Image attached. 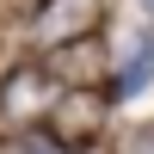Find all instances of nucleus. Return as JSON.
Here are the masks:
<instances>
[{
  "mask_svg": "<svg viewBox=\"0 0 154 154\" xmlns=\"http://www.w3.org/2000/svg\"><path fill=\"white\" fill-rule=\"evenodd\" d=\"M99 68H105V43L86 31V37H74V43H56V49H49V68L43 74L56 86H68V93H86V86L99 80Z\"/></svg>",
  "mask_w": 154,
  "mask_h": 154,
  "instance_id": "obj_1",
  "label": "nucleus"
},
{
  "mask_svg": "<svg viewBox=\"0 0 154 154\" xmlns=\"http://www.w3.org/2000/svg\"><path fill=\"white\" fill-rule=\"evenodd\" d=\"M99 19V0H49L37 12V37L56 43V37H86V25Z\"/></svg>",
  "mask_w": 154,
  "mask_h": 154,
  "instance_id": "obj_2",
  "label": "nucleus"
},
{
  "mask_svg": "<svg viewBox=\"0 0 154 154\" xmlns=\"http://www.w3.org/2000/svg\"><path fill=\"white\" fill-rule=\"evenodd\" d=\"M56 130H62V142H80V136H93L99 130V93H68V99H56Z\"/></svg>",
  "mask_w": 154,
  "mask_h": 154,
  "instance_id": "obj_3",
  "label": "nucleus"
},
{
  "mask_svg": "<svg viewBox=\"0 0 154 154\" xmlns=\"http://www.w3.org/2000/svg\"><path fill=\"white\" fill-rule=\"evenodd\" d=\"M148 80H154V31H142V43L130 49L123 74L111 80V93H117V99H136V93H148Z\"/></svg>",
  "mask_w": 154,
  "mask_h": 154,
  "instance_id": "obj_4",
  "label": "nucleus"
},
{
  "mask_svg": "<svg viewBox=\"0 0 154 154\" xmlns=\"http://www.w3.org/2000/svg\"><path fill=\"white\" fill-rule=\"evenodd\" d=\"M19 154H74V142H62V136H25Z\"/></svg>",
  "mask_w": 154,
  "mask_h": 154,
  "instance_id": "obj_5",
  "label": "nucleus"
},
{
  "mask_svg": "<svg viewBox=\"0 0 154 154\" xmlns=\"http://www.w3.org/2000/svg\"><path fill=\"white\" fill-rule=\"evenodd\" d=\"M136 154H154V123H142V130H136Z\"/></svg>",
  "mask_w": 154,
  "mask_h": 154,
  "instance_id": "obj_6",
  "label": "nucleus"
},
{
  "mask_svg": "<svg viewBox=\"0 0 154 154\" xmlns=\"http://www.w3.org/2000/svg\"><path fill=\"white\" fill-rule=\"evenodd\" d=\"M142 6H148V12H154V0H142Z\"/></svg>",
  "mask_w": 154,
  "mask_h": 154,
  "instance_id": "obj_7",
  "label": "nucleus"
}]
</instances>
